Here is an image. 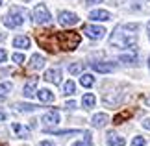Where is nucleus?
<instances>
[{
  "label": "nucleus",
  "instance_id": "1",
  "mask_svg": "<svg viewBox=\"0 0 150 146\" xmlns=\"http://www.w3.org/2000/svg\"><path fill=\"white\" fill-rule=\"evenodd\" d=\"M137 30H139L137 24L117 26L115 32L111 33V37H109V44L113 48H132L137 43Z\"/></svg>",
  "mask_w": 150,
  "mask_h": 146
},
{
  "label": "nucleus",
  "instance_id": "2",
  "mask_svg": "<svg viewBox=\"0 0 150 146\" xmlns=\"http://www.w3.org/2000/svg\"><path fill=\"white\" fill-rule=\"evenodd\" d=\"M54 37H56L57 48L61 50H74L80 44V35L76 32H59V33L54 32Z\"/></svg>",
  "mask_w": 150,
  "mask_h": 146
},
{
  "label": "nucleus",
  "instance_id": "3",
  "mask_svg": "<svg viewBox=\"0 0 150 146\" xmlns=\"http://www.w3.org/2000/svg\"><path fill=\"white\" fill-rule=\"evenodd\" d=\"M24 17H26V9L21 6H11L8 15L4 19V26L6 28H19L24 24Z\"/></svg>",
  "mask_w": 150,
  "mask_h": 146
},
{
  "label": "nucleus",
  "instance_id": "4",
  "mask_svg": "<svg viewBox=\"0 0 150 146\" xmlns=\"http://www.w3.org/2000/svg\"><path fill=\"white\" fill-rule=\"evenodd\" d=\"M32 17H33V22H35V24H48L50 19H52L50 11L45 4H37L32 11Z\"/></svg>",
  "mask_w": 150,
  "mask_h": 146
},
{
  "label": "nucleus",
  "instance_id": "5",
  "mask_svg": "<svg viewBox=\"0 0 150 146\" xmlns=\"http://www.w3.org/2000/svg\"><path fill=\"white\" fill-rule=\"evenodd\" d=\"M57 20H59L61 26H74V24H78L80 17L76 13H72V11H59Z\"/></svg>",
  "mask_w": 150,
  "mask_h": 146
},
{
  "label": "nucleus",
  "instance_id": "6",
  "mask_svg": "<svg viewBox=\"0 0 150 146\" xmlns=\"http://www.w3.org/2000/svg\"><path fill=\"white\" fill-rule=\"evenodd\" d=\"M83 33H85V35H87L89 39H95V41H98V39H102L104 35H106V30H104L102 26L85 24V26H83Z\"/></svg>",
  "mask_w": 150,
  "mask_h": 146
},
{
  "label": "nucleus",
  "instance_id": "7",
  "mask_svg": "<svg viewBox=\"0 0 150 146\" xmlns=\"http://www.w3.org/2000/svg\"><path fill=\"white\" fill-rule=\"evenodd\" d=\"M45 80L48 83H54V85H59L61 83V68L59 67H54V68H48L45 72Z\"/></svg>",
  "mask_w": 150,
  "mask_h": 146
},
{
  "label": "nucleus",
  "instance_id": "8",
  "mask_svg": "<svg viewBox=\"0 0 150 146\" xmlns=\"http://www.w3.org/2000/svg\"><path fill=\"white\" fill-rule=\"evenodd\" d=\"M91 68L96 72H102V74H108V72H113L115 68V63H106V61H98V63H91Z\"/></svg>",
  "mask_w": 150,
  "mask_h": 146
},
{
  "label": "nucleus",
  "instance_id": "9",
  "mask_svg": "<svg viewBox=\"0 0 150 146\" xmlns=\"http://www.w3.org/2000/svg\"><path fill=\"white\" fill-rule=\"evenodd\" d=\"M89 19L91 20H100V22H106V20H111V13L106 9H95L89 13Z\"/></svg>",
  "mask_w": 150,
  "mask_h": 146
},
{
  "label": "nucleus",
  "instance_id": "10",
  "mask_svg": "<svg viewBox=\"0 0 150 146\" xmlns=\"http://www.w3.org/2000/svg\"><path fill=\"white\" fill-rule=\"evenodd\" d=\"M22 95L26 98H33L37 96V80H30L28 83L22 87Z\"/></svg>",
  "mask_w": 150,
  "mask_h": 146
},
{
  "label": "nucleus",
  "instance_id": "11",
  "mask_svg": "<svg viewBox=\"0 0 150 146\" xmlns=\"http://www.w3.org/2000/svg\"><path fill=\"white\" fill-rule=\"evenodd\" d=\"M28 67L32 68V71H39V68L45 67V57L41 54H33L30 57V63H28Z\"/></svg>",
  "mask_w": 150,
  "mask_h": 146
},
{
  "label": "nucleus",
  "instance_id": "12",
  "mask_svg": "<svg viewBox=\"0 0 150 146\" xmlns=\"http://www.w3.org/2000/svg\"><path fill=\"white\" fill-rule=\"evenodd\" d=\"M106 144H108V146H124L126 142H124V139L120 137V135H117V133H113V131H109L108 137H106Z\"/></svg>",
  "mask_w": 150,
  "mask_h": 146
},
{
  "label": "nucleus",
  "instance_id": "13",
  "mask_svg": "<svg viewBox=\"0 0 150 146\" xmlns=\"http://www.w3.org/2000/svg\"><path fill=\"white\" fill-rule=\"evenodd\" d=\"M108 120H109V116L106 113H96L93 118H91V124H93L95 128H104L108 124Z\"/></svg>",
  "mask_w": 150,
  "mask_h": 146
},
{
  "label": "nucleus",
  "instance_id": "14",
  "mask_svg": "<svg viewBox=\"0 0 150 146\" xmlns=\"http://www.w3.org/2000/svg\"><path fill=\"white\" fill-rule=\"evenodd\" d=\"M43 122H45V124H57V122H59V113H57L56 109L45 113L43 115Z\"/></svg>",
  "mask_w": 150,
  "mask_h": 146
},
{
  "label": "nucleus",
  "instance_id": "15",
  "mask_svg": "<svg viewBox=\"0 0 150 146\" xmlns=\"http://www.w3.org/2000/svg\"><path fill=\"white\" fill-rule=\"evenodd\" d=\"M13 46L15 48H30V37H26V35H17L13 39Z\"/></svg>",
  "mask_w": 150,
  "mask_h": 146
},
{
  "label": "nucleus",
  "instance_id": "16",
  "mask_svg": "<svg viewBox=\"0 0 150 146\" xmlns=\"http://www.w3.org/2000/svg\"><path fill=\"white\" fill-rule=\"evenodd\" d=\"M37 98H39L41 102L50 104V102H54V92H52L50 89H39V91H37Z\"/></svg>",
  "mask_w": 150,
  "mask_h": 146
},
{
  "label": "nucleus",
  "instance_id": "17",
  "mask_svg": "<svg viewBox=\"0 0 150 146\" xmlns=\"http://www.w3.org/2000/svg\"><path fill=\"white\" fill-rule=\"evenodd\" d=\"M95 104H96L95 95H93V92H85L83 98H82V106H83L85 109H91V107H95Z\"/></svg>",
  "mask_w": 150,
  "mask_h": 146
},
{
  "label": "nucleus",
  "instance_id": "18",
  "mask_svg": "<svg viewBox=\"0 0 150 146\" xmlns=\"http://www.w3.org/2000/svg\"><path fill=\"white\" fill-rule=\"evenodd\" d=\"M137 59H139V57H137L135 52H132V54H120V56H119V61L126 63V65H135Z\"/></svg>",
  "mask_w": 150,
  "mask_h": 146
},
{
  "label": "nucleus",
  "instance_id": "19",
  "mask_svg": "<svg viewBox=\"0 0 150 146\" xmlns=\"http://www.w3.org/2000/svg\"><path fill=\"white\" fill-rule=\"evenodd\" d=\"M13 89V85L9 83V81H4V83H0V102H4L6 98H8L9 91Z\"/></svg>",
  "mask_w": 150,
  "mask_h": 146
},
{
  "label": "nucleus",
  "instance_id": "20",
  "mask_svg": "<svg viewBox=\"0 0 150 146\" xmlns=\"http://www.w3.org/2000/svg\"><path fill=\"white\" fill-rule=\"evenodd\" d=\"M80 83H82V87H93L95 85V76L93 74H82L80 76Z\"/></svg>",
  "mask_w": 150,
  "mask_h": 146
},
{
  "label": "nucleus",
  "instance_id": "21",
  "mask_svg": "<svg viewBox=\"0 0 150 146\" xmlns=\"http://www.w3.org/2000/svg\"><path fill=\"white\" fill-rule=\"evenodd\" d=\"M74 92H76V83H74L72 80L65 81V83H63V95H65V96H71V95H74Z\"/></svg>",
  "mask_w": 150,
  "mask_h": 146
},
{
  "label": "nucleus",
  "instance_id": "22",
  "mask_svg": "<svg viewBox=\"0 0 150 146\" xmlns=\"http://www.w3.org/2000/svg\"><path fill=\"white\" fill-rule=\"evenodd\" d=\"M13 131L17 133V137H22V139L30 135V130H28V128H24V126H21V124H17V122L13 124Z\"/></svg>",
  "mask_w": 150,
  "mask_h": 146
},
{
  "label": "nucleus",
  "instance_id": "23",
  "mask_svg": "<svg viewBox=\"0 0 150 146\" xmlns=\"http://www.w3.org/2000/svg\"><path fill=\"white\" fill-rule=\"evenodd\" d=\"M45 133H52V135H74L80 133L78 130H45Z\"/></svg>",
  "mask_w": 150,
  "mask_h": 146
},
{
  "label": "nucleus",
  "instance_id": "24",
  "mask_svg": "<svg viewBox=\"0 0 150 146\" xmlns=\"http://www.w3.org/2000/svg\"><path fill=\"white\" fill-rule=\"evenodd\" d=\"M15 107L19 111H22V113H30V111H35L39 106H35V104H17Z\"/></svg>",
  "mask_w": 150,
  "mask_h": 146
},
{
  "label": "nucleus",
  "instance_id": "25",
  "mask_svg": "<svg viewBox=\"0 0 150 146\" xmlns=\"http://www.w3.org/2000/svg\"><path fill=\"white\" fill-rule=\"evenodd\" d=\"M82 71H83V65H82V63H72V65L69 67V72H71L72 76H76V74H80V72H82Z\"/></svg>",
  "mask_w": 150,
  "mask_h": 146
},
{
  "label": "nucleus",
  "instance_id": "26",
  "mask_svg": "<svg viewBox=\"0 0 150 146\" xmlns=\"http://www.w3.org/2000/svg\"><path fill=\"white\" fill-rule=\"evenodd\" d=\"M89 142H91V133L85 131V141H76L72 146H89Z\"/></svg>",
  "mask_w": 150,
  "mask_h": 146
},
{
  "label": "nucleus",
  "instance_id": "27",
  "mask_svg": "<svg viewBox=\"0 0 150 146\" xmlns=\"http://www.w3.org/2000/svg\"><path fill=\"white\" fill-rule=\"evenodd\" d=\"M132 146H146V141H145V137H141V135L134 137V141H132Z\"/></svg>",
  "mask_w": 150,
  "mask_h": 146
},
{
  "label": "nucleus",
  "instance_id": "28",
  "mask_svg": "<svg viewBox=\"0 0 150 146\" xmlns=\"http://www.w3.org/2000/svg\"><path fill=\"white\" fill-rule=\"evenodd\" d=\"M11 59H13L15 63H19V65H21V63L24 61V56H22V54H13V56H11Z\"/></svg>",
  "mask_w": 150,
  "mask_h": 146
},
{
  "label": "nucleus",
  "instance_id": "29",
  "mask_svg": "<svg viewBox=\"0 0 150 146\" xmlns=\"http://www.w3.org/2000/svg\"><path fill=\"white\" fill-rule=\"evenodd\" d=\"M6 59H8V52H6L4 48H0V63H4Z\"/></svg>",
  "mask_w": 150,
  "mask_h": 146
},
{
  "label": "nucleus",
  "instance_id": "30",
  "mask_svg": "<svg viewBox=\"0 0 150 146\" xmlns=\"http://www.w3.org/2000/svg\"><path fill=\"white\" fill-rule=\"evenodd\" d=\"M65 107H67V109H74V107H76V102H74V100H69V102L65 104Z\"/></svg>",
  "mask_w": 150,
  "mask_h": 146
},
{
  "label": "nucleus",
  "instance_id": "31",
  "mask_svg": "<svg viewBox=\"0 0 150 146\" xmlns=\"http://www.w3.org/2000/svg\"><path fill=\"white\" fill-rule=\"evenodd\" d=\"M143 128L150 131V118H145V120H143Z\"/></svg>",
  "mask_w": 150,
  "mask_h": 146
},
{
  "label": "nucleus",
  "instance_id": "32",
  "mask_svg": "<svg viewBox=\"0 0 150 146\" xmlns=\"http://www.w3.org/2000/svg\"><path fill=\"white\" fill-rule=\"evenodd\" d=\"M39 146H54V142H52V141H41Z\"/></svg>",
  "mask_w": 150,
  "mask_h": 146
},
{
  "label": "nucleus",
  "instance_id": "33",
  "mask_svg": "<svg viewBox=\"0 0 150 146\" xmlns=\"http://www.w3.org/2000/svg\"><path fill=\"white\" fill-rule=\"evenodd\" d=\"M104 0H85V4H100Z\"/></svg>",
  "mask_w": 150,
  "mask_h": 146
},
{
  "label": "nucleus",
  "instance_id": "34",
  "mask_svg": "<svg viewBox=\"0 0 150 146\" xmlns=\"http://www.w3.org/2000/svg\"><path fill=\"white\" fill-rule=\"evenodd\" d=\"M6 118H8V115H6V113H4V111H0V122H4Z\"/></svg>",
  "mask_w": 150,
  "mask_h": 146
},
{
  "label": "nucleus",
  "instance_id": "35",
  "mask_svg": "<svg viewBox=\"0 0 150 146\" xmlns=\"http://www.w3.org/2000/svg\"><path fill=\"white\" fill-rule=\"evenodd\" d=\"M146 30H148V39H150V20H148V24H146Z\"/></svg>",
  "mask_w": 150,
  "mask_h": 146
},
{
  "label": "nucleus",
  "instance_id": "36",
  "mask_svg": "<svg viewBox=\"0 0 150 146\" xmlns=\"http://www.w3.org/2000/svg\"><path fill=\"white\" fill-rule=\"evenodd\" d=\"M146 104H148V106H150V96H148V98H146Z\"/></svg>",
  "mask_w": 150,
  "mask_h": 146
},
{
  "label": "nucleus",
  "instance_id": "37",
  "mask_svg": "<svg viewBox=\"0 0 150 146\" xmlns=\"http://www.w3.org/2000/svg\"><path fill=\"white\" fill-rule=\"evenodd\" d=\"M148 71H150V57H148Z\"/></svg>",
  "mask_w": 150,
  "mask_h": 146
},
{
  "label": "nucleus",
  "instance_id": "38",
  "mask_svg": "<svg viewBox=\"0 0 150 146\" xmlns=\"http://www.w3.org/2000/svg\"><path fill=\"white\" fill-rule=\"evenodd\" d=\"M0 6H2V0H0Z\"/></svg>",
  "mask_w": 150,
  "mask_h": 146
}]
</instances>
